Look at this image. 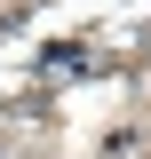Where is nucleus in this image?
Returning <instances> with one entry per match:
<instances>
[]
</instances>
